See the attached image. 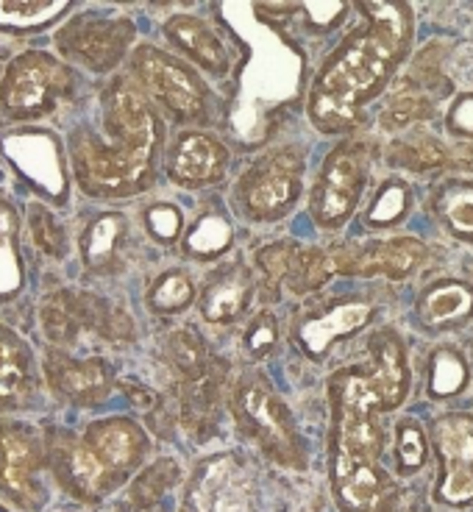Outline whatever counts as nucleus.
Instances as JSON below:
<instances>
[{
	"instance_id": "1",
	"label": "nucleus",
	"mask_w": 473,
	"mask_h": 512,
	"mask_svg": "<svg viewBox=\"0 0 473 512\" xmlns=\"http://www.w3.org/2000/svg\"><path fill=\"white\" fill-rule=\"evenodd\" d=\"M410 390L404 343L382 329L371 337V365L343 368L329 382L332 440L329 474L340 512H393L398 487L384 471L382 412L396 410Z\"/></svg>"
},
{
	"instance_id": "2",
	"label": "nucleus",
	"mask_w": 473,
	"mask_h": 512,
	"mask_svg": "<svg viewBox=\"0 0 473 512\" xmlns=\"http://www.w3.org/2000/svg\"><path fill=\"white\" fill-rule=\"evenodd\" d=\"M365 26L351 31L326 59L309 90V120L323 134L359 123L362 109L387 87L410 53L412 9L398 0L359 3Z\"/></svg>"
},
{
	"instance_id": "3",
	"label": "nucleus",
	"mask_w": 473,
	"mask_h": 512,
	"mask_svg": "<svg viewBox=\"0 0 473 512\" xmlns=\"http://www.w3.org/2000/svg\"><path fill=\"white\" fill-rule=\"evenodd\" d=\"M106 140L78 128L70 140L73 170L81 190L95 198H128L156 176L162 120L128 78H117L103 95Z\"/></svg>"
},
{
	"instance_id": "4",
	"label": "nucleus",
	"mask_w": 473,
	"mask_h": 512,
	"mask_svg": "<svg viewBox=\"0 0 473 512\" xmlns=\"http://www.w3.org/2000/svg\"><path fill=\"white\" fill-rule=\"evenodd\" d=\"M231 410L245 437L265 451V457L293 471L307 468V448L295 429L293 415L262 376H245L231 396Z\"/></svg>"
},
{
	"instance_id": "5",
	"label": "nucleus",
	"mask_w": 473,
	"mask_h": 512,
	"mask_svg": "<svg viewBox=\"0 0 473 512\" xmlns=\"http://www.w3.org/2000/svg\"><path fill=\"white\" fill-rule=\"evenodd\" d=\"M73 73L56 56L28 51L14 56L0 78V112L9 120H37L70 95Z\"/></svg>"
},
{
	"instance_id": "6",
	"label": "nucleus",
	"mask_w": 473,
	"mask_h": 512,
	"mask_svg": "<svg viewBox=\"0 0 473 512\" xmlns=\"http://www.w3.org/2000/svg\"><path fill=\"white\" fill-rule=\"evenodd\" d=\"M45 468V446L34 426L20 421L0 423V496L17 510L39 512L48 490L39 482Z\"/></svg>"
},
{
	"instance_id": "7",
	"label": "nucleus",
	"mask_w": 473,
	"mask_h": 512,
	"mask_svg": "<svg viewBox=\"0 0 473 512\" xmlns=\"http://www.w3.org/2000/svg\"><path fill=\"white\" fill-rule=\"evenodd\" d=\"M368 176V151L362 142L334 148L320 167L309 212L323 229H340L357 209Z\"/></svg>"
},
{
	"instance_id": "8",
	"label": "nucleus",
	"mask_w": 473,
	"mask_h": 512,
	"mask_svg": "<svg viewBox=\"0 0 473 512\" xmlns=\"http://www.w3.org/2000/svg\"><path fill=\"white\" fill-rule=\"evenodd\" d=\"M256 499L254 471L237 454H212L195 465L181 493L184 512H248Z\"/></svg>"
},
{
	"instance_id": "9",
	"label": "nucleus",
	"mask_w": 473,
	"mask_h": 512,
	"mask_svg": "<svg viewBox=\"0 0 473 512\" xmlns=\"http://www.w3.org/2000/svg\"><path fill=\"white\" fill-rule=\"evenodd\" d=\"M304 156L295 148H282L256 162L240 181V204L254 220H276L290 212L301 195Z\"/></svg>"
},
{
	"instance_id": "10",
	"label": "nucleus",
	"mask_w": 473,
	"mask_h": 512,
	"mask_svg": "<svg viewBox=\"0 0 473 512\" xmlns=\"http://www.w3.org/2000/svg\"><path fill=\"white\" fill-rule=\"evenodd\" d=\"M134 73L140 84L179 120H198L206 112V87L190 67L154 45L134 51Z\"/></svg>"
},
{
	"instance_id": "11",
	"label": "nucleus",
	"mask_w": 473,
	"mask_h": 512,
	"mask_svg": "<svg viewBox=\"0 0 473 512\" xmlns=\"http://www.w3.org/2000/svg\"><path fill=\"white\" fill-rule=\"evenodd\" d=\"M334 276H357L373 279L384 276L401 282L426 262V245L415 237H390V240H368V243H343L326 251Z\"/></svg>"
},
{
	"instance_id": "12",
	"label": "nucleus",
	"mask_w": 473,
	"mask_h": 512,
	"mask_svg": "<svg viewBox=\"0 0 473 512\" xmlns=\"http://www.w3.org/2000/svg\"><path fill=\"white\" fill-rule=\"evenodd\" d=\"M131 39H134V23L126 17L84 12L59 31L56 42L67 59L81 62L95 73H109L126 56Z\"/></svg>"
},
{
	"instance_id": "13",
	"label": "nucleus",
	"mask_w": 473,
	"mask_h": 512,
	"mask_svg": "<svg viewBox=\"0 0 473 512\" xmlns=\"http://www.w3.org/2000/svg\"><path fill=\"white\" fill-rule=\"evenodd\" d=\"M443 479L435 487V501L448 507H471L473 504V415L448 412L432 423Z\"/></svg>"
},
{
	"instance_id": "14",
	"label": "nucleus",
	"mask_w": 473,
	"mask_h": 512,
	"mask_svg": "<svg viewBox=\"0 0 473 512\" xmlns=\"http://www.w3.org/2000/svg\"><path fill=\"white\" fill-rule=\"evenodd\" d=\"M0 151L34 190L62 204L67 192V170H64L62 145L51 131H39V128L9 131L0 137Z\"/></svg>"
},
{
	"instance_id": "15",
	"label": "nucleus",
	"mask_w": 473,
	"mask_h": 512,
	"mask_svg": "<svg viewBox=\"0 0 473 512\" xmlns=\"http://www.w3.org/2000/svg\"><path fill=\"white\" fill-rule=\"evenodd\" d=\"M81 440L92 448V454L120 485L140 468V462L148 454V437L128 418H103L90 423Z\"/></svg>"
},
{
	"instance_id": "16",
	"label": "nucleus",
	"mask_w": 473,
	"mask_h": 512,
	"mask_svg": "<svg viewBox=\"0 0 473 512\" xmlns=\"http://www.w3.org/2000/svg\"><path fill=\"white\" fill-rule=\"evenodd\" d=\"M373 318V304L359 301V298H340L332 307L320 309L315 315H309L298 326V346L312 359L326 357V351L332 348L334 340L348 337V334L365 329Z\"/></svg>"
},
{
	"instance_id": "17",
	"label": "nucleus",
	"mask_w": 473,
	"mask_h": 512,
	"mask_svg": "<svg viewBox=\"0 0 473 512\" xmlns=\"http://www.w3.org/2000/svg\"><path fill=\"white\" fill-rule=\"evenodd\" d=\"M51 387L73 404H98L112 390V371L103 359L67 357L62 348H51L45 357Z\"/></svg>"
},
{
	"instance_id": "18",
	"label": "nucleus",
	"mask_w": 473,
	"mask_h": 512,
	"mask_svg": "<svg viewBox=\"0 0 473 512\" xmlns=\"http://www.w3.org/2000/svg\"><path fill=\"white\" fill-rule=\"evenodd\" d=\"M226 162H229V151L223 148V142L215 140L212 134L190 131L179 137L173 148L170 176L187 187H201V184L218 181L226 170Z\"/></svg>"
},
{
	"instance_id": "19",
	"label": "nucleus",
	"mask_w": 473,
	"mask_h": 512,
	"mask_svg": "<svg viewBox=\"0 0 473 512\" xmlns=\"http://www.w3.org/2000/svg\"><path fill=\"white\" fill-rule=\"evenodd\" d=\"M101 315V301L81 293H53L42 307V326L56 346H67L81 329H95Z\"/></svg>"
},
{
	"instance_id": "20",
	"label": "nucleus",
	"mask_w": 473,
	"mask_h": 512,
	"mask_svg": "<svg viewBox=\"0 0 473 512\" xmlns=\"http://www.w3.org/2000/svg\"><path fill=\"white\" fill-rule=\"evenodd\" d=\"M251 290H254L251 270L245 268L243 262H234L229 268L215 273L204 287L201 315L209 323H231L234 318H240L243 309L248 307Z\"/></svg>"
},
{
	"instance_id": "21",
	"label": "nucleus",
	"mask_w": 473,
	"mask_h": 512,
	"mask_svg": "<svg viewBox=\"0 0 473 512\" xmlns=\"http://www.w3.org/2000/svg\"><path fill=\"white\" fill-rule=\"evenodd\" d=\"M473 315V287L460 279L429 284L418 298V320L426 329L462 326Z\"/></svg>"
},
{
	"instance_id": "22",
	"label": "nucleus",
	"mask_w": 473,
	"mask_h": 512,
	"mask_svg": "<svg viewBox=\"0 0 473 512\" xmlns=\"http://www.w3.org/2000/svg\"><path fill=\"white\" fill-rule=\"evenodd\" d=\"M165 34L179 51L187 53L192 62H198L209 73H226L229 70L226 45L198 17H190V14L170 17L165 23Z\"/></svg>"
},
{
	"instance_id": "23",
	"label": "nucleus",
	"mask_w": 473,
	"mask_h": 512,
	"mask_svg": "<svg viewBox=\"0 0 473 512\" xmlns=\"http://www.w3.org/2000/svg\"><path fill=\"white\" fill-rule=\"evenodd\" d=\"M128 226L120 212H106L92 220L81 237V254L92 273H115L123 265Z\"/></svg>"
},
{
	"instance_id": "24",
	"label": "nucleus",
	"mask_w": 473,
	"mask_h": 512,
	"mask_svg": "<svg viewBox=\"0 0 473 512\" xmlns=\"http://www.w3.org/2000/svg\"><path fill=\"white\" fill-rule=\"evenodd\" d=\"M34 390L31 382V357L23 340L0 326V410L20 407Z\"/></svg>"
},
{
	"instance_id": "25",
	"label": "nucleus",
	"mask_w": 473,
	"mask_h": 512,
	"mask_svg": "<svg viewBox=\"0 0 473 512\" xmlns=\"http://www.w3.org/2000/svg\"><path fill=\"white\" fill-rule=\"evenodd\" d=\"M432 212L437 223L454 237L473 243V184L471 181L451 179L443 181L432 192Z\"/></svg>"
},
{
	"instance_id": "26",
	"label": "nucleus",
	"mask_w": 473,
	"mask_h": 512,
	"mask_svg": "<svg viewBox=\"0 0 473 512\" xmlns=\"http://www.w3.org/2000/svg\"><path fill=\"white\" fill-rule=\"evenodd\" d=\"M23 290V262L17 240V212L0 195V301H12Z\"/></svg>"
},
{
	"instance_id": "27",
	"label": "nucleus",
	"mask_w": 473,
	"mask_h": 512,
	"mask_svg": "<svg viewBox=\"0 0 473 512\" xmlns=\"http://www.w3.org/2000/svg\"><path fill=\"white\" fill-rule=\"evenodd\" d=\"M390 162L412 173H426V170H440L451 162L446 145L429 134H415L407 140H396L390 145Z\"/></svg>"
},
{
	"instance_id": "28",
	"label": "nucleus",
	"mask_w": 473,
	"mask_h": 512,
	"mask_svg": "<svg viewBox=\"0 0 473 512\" xmlns=\"http://www.w3.org/2000/svg\"><path fill=\"white\" fill-rule=\"evenodd\" d=\"M234 240L231 223L218 212H206L195 220V226L184 237V254L192 259H215L220 256Z\"/></svg>"
},
{
	"instance_id": "29",
	"label": "nucleus",
	"mask_w": 473,
	"mask_h": 512,
	"mask_svg": "<svg viewBox=\"0 0 473 512\" xmlns=\"http://www.w3.org/2000/svg\"><path fill=\"white\" fill-rule=\"evenodd\" d=\"M468 384V362L454 348H437L429 359V393L435 398L457 396Z\"/></svg>"
},
{
	"instance_id": "30",
	"label": "nucleus",
	"mask_w": 473,
	"mask_h": 512,
	"mask_svg": "<svg viewBox=\"0 0 473 512\" xmlns=\"http://www.w3.org/2000/svg\"><path fill=\"white\" fill-rule=\"evenodd\" d=\"M435 115V109H432V101L426 98V92L421 90H404L401 95H396L393 101L387 103L382 109V115H379V123H382L384 131H407L415 123H423V120H429V117Z\"/></svg>"
},
{
	"instance_id": "31",
	"label": "nucleus",
	"mask_w": 473,
	"mask_h": 512,
	"mask_svg": "<svg viewBox=\"0 0 473 512\" xmlns=\"http://www.w3.org/2000/svg\"><path fill=\"white\" fill-rule=\"evenodd\" d=\"M407 209H410V187L404 181L393 179L379 187L376 198L365 212V223L373 229H390L407 218Z\"/></svg>"
},
{
	"instance_id": "32",
	"label": "nucleus",
	"mask_w": 473,
	"mask_h": 512,
	"mask_svg": "<svg viewBox=\"0 0 473 512\" xmlns=\"http://www.w3.org/2000/svg\"><path fill=\"white\" fill-rule=\"evenodd\" d=\"M64 9H70L67 0H53V3H3L0 0V28L12 31H34L53 23Z\"/></svg>"
},
{
	"instance_id": "33",
	"label": "nucleus",
	"mask_w": 473,
	"mask_h": 512,
	"mask_svg": "<svg viewBox=\"0 0 473 512\" xmlns=\"http://www.w3.org/2000/svg\"><path fill=\"white\" fill-rule=\"evenodd\" d=\"M167 362L187 382L209 371V357H206L204 343L192 332H176L167 340Z\"/></svg>"
},
{
	"instance_id": "34",
	"label": "nucleus",
	"mask_w": 473,
	"mask_h": 512,
	"mask_svg": "<svg viewBox=\"0 0 473 512\" xmlns=\"http://www.w3.org/2000/svg\"><path fill=\"white\" fill-rule=\"evenodd\" d=\"M332 276V262H329V254H326V251H320V248H307V251H304V248H301L293 265V273H290L287 282L293 287V293L304 295L323 287Z\"/></svg>"
},
{
	"instance_id": "35",
	"label": "nucleus",
	"mask_w": 473,
	"mask_h": 512,
	"mask_svg": "<svg viewBox=\"0 0 473 512\" xmlns=\"http://www.w3.org/2000/svg\"><path fill=\"white\" fill-rule=\"evenodd\" d=\"M429 457V443L423 435L421 423L401 421L396 429V471L401 476L415 474L426 465Z\"/></svg>"
},
{
	"instance_id": "36",
	"label": "nucleus",
	"mask_w": 473,
	"mask_h": 512,
	"mask_svg": "<svg viewBox=\"0 0 473 512\" xmlns=\"http://www.w3.org/2000/svg\"><path fill=\"white\" fill-rule=\"evenodd\" d=\"M298 251L301 248L293 240H279V243H273L259 251V268H262L265 279H268V290L273 298L279 295V287H282L284 279H290L295 259H298Z\"/></svg>"
},
{
	"instance_id": "37",
	"label": "nucleus",
	"mask_w": 473,
	"mask_h": 512,
	"mask_svg": "<svg viewBox=\"0 0 473 512\" xmlns=\"http://www.w3.org/2000/svg\"><path fill=\"white\" fill-rule=\"evenodd\" d=\"M179 479V468L173 460H159L154 462L145 474L134 482V493L131 501L137 507H154L156 501L165 496V490Z\"/></svg>"
},
{
	"instance_id": "38",
	"label": "nucleus",
	"mask_w": 473,
	"mask_h": 512,
	"mask_svg": "<svg viewBox=\"0 0 473 512\" xmlns=\"http://www.w3.org/2000/svg\"><path fill=\"white\" fill-rule=\"evenodd\" d=\"M192 298H195V287H192L190 276L181 270L165 273L151 290V304L159 312H181L190 307Z\"/></svg>"
},
{
	"instance_id": "39",
	"label": "nucleus",
	"mask_w": 473,
	"mask_h": 512,
	"mask_svg": "<svg viewBox=\"0 0 473 512\" xmlns=\"http://www.w3.org/2000/svg\"><path fill=\"white\" fill-rule=\"evenodd\" d=\"M28 226H31L34 243H37L42 254L53 256V259H59L64 254V231L59 226V220L53 218L45 206H28Z\"/></svg>"
},
{
	"instance_id": "40",
	"label": "nucleus",
	"mask_w": 473,
	"mask_h": 512,
	"mask_svg": "<svg viewBox=\"0 0 473 512\" xmlns=\"http://www.w3.org/2000/svg\"><path fill=\"white\" fill-rule=\"evenodd\" d=\"M276 343H279V326H276V318H273L270 312L256 315V318L248 323V329H245V354L251 359L268 357L270 351L276 348Z\"/></svg>"
},
{
	"instance_id": "41",
	"label": "nucleus",
	"mask_w": 473,
	"mask_h": 512,
	"mask_svg": "<svg viewBox=\"0 0 473 512\" xmlns=\"http://www.w3.org/2000/svg\"><path fill=\"white\" fill-rule=\"evenodd\" d=\"M181 212L170 204H156L145 212V229L159 243H173L181 234Z\"/></svg>"
},
{
	"instance_id": "42",
	"label": "nucleus",
	"mask_w": 473,
	"mask_h": 512,
	"mask_svg": "<svg viewBox=\"0 0 473 512\" xmlns=\"http://www.w3.org/2000/svg\"><path fill=\"white\" fill-rule=\"evenodd\" d=\"M446 126L454 137H473V92L454 101Z\"/></svg>"
},
{
	"instance_id": "43",
	"label": "nucleus",
	"mask_w": 473,
	"mask_h": 512,
	"mask_svg": "<svg viewBox=\"0 0 473 512\" xmlns=\"http://www.w3.org/2000/svg\"><path fill=\"white\" fill-rule=\"evenodd\" d=\"M304 9H307L309 20H312L315 26L329 28L343 17V12H346V3H307Z\"/></svg>"
},
{
	"instance_id": "44",
	"label": "nucleus",
	"mask_w": 473,
	"mask_h": 512,
	"mask_svg": "<svg viewBox=\"0 0 473 512\" xmlns=\"http://www.w3.org/2000/svg\"><path fill=\"white\" fill-rule=\"evenodd\" d=\"M457 165H462L465 170H473V142H462L457 148Z\"/></svg>"
},
{
	"instance_id": "45",
	"label": "nucleus",
	"mask_w": 473,
	"mask_h": 512,
	"mask_svg": "<svg viewBox=\"0 0 473 512\" xmlns=\"http://www.w3.org/2000/svg\"><path fill=\"white\" fill-rule=\"evenodd\" d=\"M3 56H6V53L0 51V73H3Z\"/></svg>"
},
{
	"instance_id": "46",
	"label": "nucleus",
	"mask_w": 473,
	"mask_h": 512,
	"mask_svg": "<svg viewBox=\"0 0 473 512\" xmlns=\"http://www.w3.org/2000/svg\"><path fill=\"white\" fill-rule=\"evenodd\" d=\"M0 512H12V510H9V507H3V504H0Z\"/></svg>"
}]
</instances>
